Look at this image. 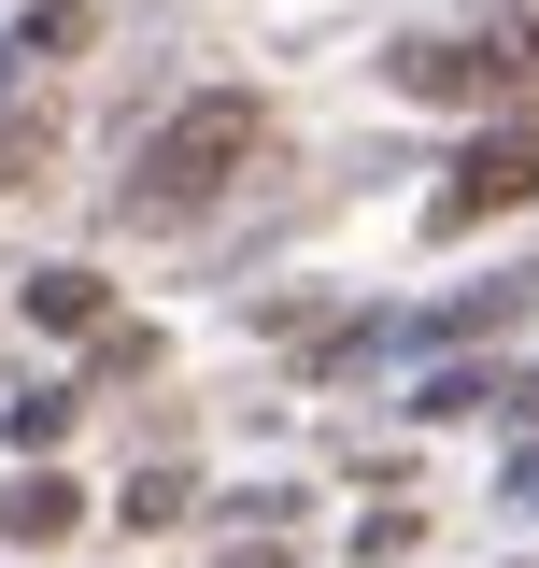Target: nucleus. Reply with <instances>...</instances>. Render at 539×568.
<instances>
[{"instance_id": "20e7f679", "label": "nucleus", "mask_w": 539, "mask_h": 568, "mask_svg": "<svg viewBox=\"0 0 539 568\" xmlns=\"http://www.w3.org/2000/svg\"><path fill=\"white\" fill-rule=\"evenodd\" d=\"M71 43H100V14H85V0H43V14H14V29H0V58H14V71L71 58Z\"/></svg>"}, {"instance_id": "39448f33", "label": "nucleus", "mask_w": 539, "mask_h": 568, "mask_svg": "<svg viewBox=\"0 0 539 568\" xmlns=\"http://www.w3.org/2000/svg\"><path fill=\"white\" fill-rule=\"evenodd\" d=\"M71 511H85V497H71L58 469H29V484H14V511H0V526H14V540H58Z\"/></svg>"}, {"instance_id": "423d86ee", "label": "nucleus", "mask_w": 539, "mask_h": 568, "mask_svg": "<svg viewBox=\"0 0 539 568\" xmlns=\"http://www.w3.org/2000/svg\"><path fill=\"white\" fill-rule=\"evenodd\" d=\"M29 313L43 327H100V271H29Z\"/></svg>"}, {"instance_id": "f03ea898", "label": "nucleus", "mask_w": 539, "mask_h": 568, "mask_svg": "<svg viewBox=\"0 0 539 568\" xmlns=\"http://www.w3.org/2000/svg\"><path fill=\"white\" fill-rule=\"evenodd\" d=\"M539 43L526 29H482V43H398V100H497V85H526Z\"/></svg>"}, {"instance_id": "f257e3e1", "label": "nucleus", "mask_w": 539, "mask_h": 568, "mask_svg": "<svg viewBox=\"0 0 539 568\" xmlns=\"http://www.w3.org/2000/svg\"><path fill=\"white\" fill-rule=\"evenodd\" d=\"M256 142H270V114L242 100V85H213V100H185L171 129L142 142V185H129V213H200L213 185H227V171L256 156Z\"/></svg>"}, {"instance_id": "7ed1b4c3", "label": "nucleus", "mask_w": 539, "mask_h": 568, "mask_svg": "<svg viewBox=\"0 0 539 568\" xmlns=\"http://www.w3.org/2000/svg\"><path fill=\"white\" fill-rule=\"evenodd\" d=\"M511 200H539V114H511L497 142H469V171L440 185V213H426V227L455 242V227H482V213H511Z\"/></svg>"}, {"instance_id": "0eeeda50", "label": "nucleus", "mask_w": 539, "mask_h": 568, "mask_svg": "<svg viewBox=\"0 0 539 568\" xmlns=\"http://www.w3.org/2000/svg\"><path fill=\"white\" fill-rule=\"evenodd\" d=\"M526 413H539V384H526Z\"/></svg>"}]
</instances>
